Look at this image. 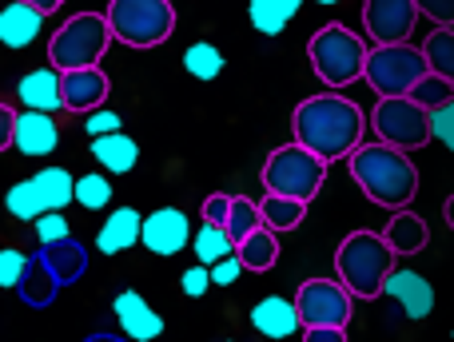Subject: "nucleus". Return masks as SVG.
<instances>
[{
	"instance_id": "obj_1",
	"label": "nucleus",
	"mask_w": 454,
	"mask_h": 342,
	"mask_svg": "<svg viewBox=\"0 0 454 342\" xmlns=\"http://www.w3.org/2000/svg\"><path fill=\"white\" fill-rule=\"evenodd\" d=\"M291 132L295 144L311 148L319 159L335 164V159H351L363 148V132H367V116L355 100L339 92L307 96L291 116Z\"/></svg>"
},
{
	"instance_id": "obj_2",
	"label": "nucleus",
	"mask_w": 454,
	"mask_h": 342,
	"mask_svg": "<svg viewBox=\"0 0 454 342\" xmlns=\"http://www.w3.org/2000/svg\"><path fill=\"white\" fill-rule=\"evenodd\" d=\"M351 179L363 187L371 203L387 211H403L419 195V171L411 164V152H399L391 144H363L351 156Z\"/></svg>"
},
{
	"instance_id": "obj_3",
	"label": "nucleus",
	"mask_w": 454,
	"mask_h": 342,
	"mask_svg": "<svg viewBox=\"0 0 454 342\" xmlns=\"http://www.w3.org/2000/svg\"><path fill=\"white\" fill-rule=\"evenodd\" d=\"M395 247L379 231H351L335 251V275L351 287L355 299H383L395 271Z\"/></svg>"
},
{
	"instance_id": "obj_4",
	"label": "nucleus",
	"mask_w": 454,
	"mask_h": 342,
	"mask_svg": "<svg viewBox=\"0 0 454 342\" xmlns=\"http://www.w3.org/2000/svg\"><path fill=\"white\" fill-rule=\"evenodd\" d=\"M307 60H311L315 76L339 92V88L367 76L371 48L363 44V36H355L347 24H323V28L307 40Z\"/></svg>"
},
{
	"instance_id": "obj_5",
	"label": "nucleus",
	"mask_w": 454,
	"mask_h": 342,
	"mask_svg": "<svg viewBox=\"0 0 454 342\" xmlns=\"http://www.w3.org/2000/svg\"><path fill=\"white\" fill-rule=\"evenodd\" d=\"M112 24L104 12H76L52 32L48 40V64L60 72L100 68L104 52L112 48Z\"/></svg>"
},
{
	"instance_id": "obj_6",
	"label": "nucleus",
	"mask_w": 454,
	"mask_h": 342,
	"mask_svg": "<svg viewBox=\"0 0 454 342\" xmlns=\"http://www.w3.org/2000/svg\"><path fill=\"white\" fill-rule=\"evenodd\" d=\"M323 179H327V159H319L311 148H303V144H295V140L275 148L263 164L267 195H287V199L311 203L315 195H319Z\"/></svg>"
},
{
	"instance_id": "obj_7",
	"label": "nucleus",
	"mask_w": 454,
	"mask_h": 342,
	"mask_svg": "<svg viewBox=\"0 0 454 342\" xmlns=\"http://www.w3.org/2000/svg\"><path fill=\"white\" fill-rule=\"evenodd\" d=\"M112 36L128 48H156L176 32L172 0H108Z\"/></svg>"
},
{
	"instance_id": "obj_8",
	"label": "nucleus",
	"mask_w": 454,
	"mask_h": 342,
	"mask_svg": "<svg viewBox=\"0 0 454 342\" xmlns=\"http://www.w3.org/2000/svg\"><path fill=\"white\" fill-rule=\"evenodd\" d=\"M431 76V64H427V52L415 44H375L367 60V84L375 88L379 100L387 96H411L419 80Z\"/></svg>"
},
{
	"instance_id": "obj_9",
	"label": "nucleus",
	"mask_w": 454,
	"mask_h": 342,
	"mask_svg": "<svg viewBox=\"0 0 454 342\" xmlns=\"http://www.w3.org/2000/svg\"><path fill=\"white\" fill-rule=\"evenodd\" d=\"M371 128H375L379 140L399 152H419L434 140L431 112L419 108L411 96H387V100H379L375 112H371Z\"/></svg>"
},
{
	"instance_id": "obj_10",
	"label": "nucleus",
	"mask_w": 454,
	"mask_h": 342,
	"mask_svg": "<svg viewBox=\"0 0 454 342\" xmlns=\"http://www.w3.org/2000/svg\"><path fill=\"white\" fill-rule=\"evenodd\" d=\"M351 287L343 279H307L295 291L299 315H303V327H351Z\"/></svg>"
},
{
	"instance_id": "obj_11",
	"label": "nucleus",
	"mask_w": 454,
	"mask_h": 342,
	"mask_svg": "<svg viewBox=\"0 0 454 342\" xmlns=\"http://www.w3.org/2000/svg\"><path fill=\"white\" fill-rule=\"evenodd\" d=\"M419 16V0H363V28L375 44H407Z\"/></svg>"
},
{
	"instance_id": "obj_12",
	"label": "nucleus",
	"mask_w": 454,
	"mask_h": 342,
	"mask_svg": "<svg viewBox=\"0 0 454 342\" xmlns=\"http://www.w3.org/2000/svg\"><path fill=\"white\" fill-rule=\"evenodd\" d=\"M192 239H196V235H192V223L180 207H156L152 215H144V239L140 243L152 251V255L172 259V255H180Z\"/></svg>"
},
{
	"instance_id": "obj_13",
	"label": "nucleus",
	"mask_w": 454,
	"mask_h": 342,
	"mask_svg": "<svg viewBox=\"0 0 454 342\" xmlns=\"http://www.w3.org/2000/svg\"><path fill=\"white\" fill-rule=\"evenodd\" d=\"M383 299H395L411 323L431 319V311H434L431 279H423L419 271H407V267H395L391 271V279H387V287H383Z\"/></svg>"
},
{
	"instance_id": "obj_14",
	"label": "nucleus",
	"mask_w": 454,
	"mask_h": 342,
	"mask_svg": "<svg viewBox=\"0 0 454 342\" xmlns=\"http://www.w3.org/2000/svg\"><path fill=\"white\" fill-rule=\"evenodd\" d=\"M251 327L259 330L263 338L271 342H283L291 335H299L303 327V315H299V303L295 299H283V295H263L255 307H251Z\"/></svg>"
},
{
	"instance_id": "obj_15",
	"label": "nucleus",
	"mask_w": 454,
	"mask_h": 342,
	"mask_svg": "<svg viewBox=\"0 0 454 342\" xmlns=\"http://www.w3.org/2000/svg\"><path fill=\"white\" fill-rule=\"evenodd\" d=\"M64 72L60 68H32L20 76V84H16V100H20V108L28 112H64Z\"/></svg>"
},
{
	"instance_id": "obj_16",
	"label": "nucleus",
	"mask_w": 454,
	"mask_h": 342,
	"mask_svg": "<svg viewBox=\"0 0 454 342\" xmlns=\"http://www.w3.org/2000/svg\"><path fill=\"white\" fill-rule=\"evenodd\" d=\"M64 112H76V116H92L104 108L112 92V80L100 68H80V72H64Z\"/></svg>"
},
{
	"instance_id": "obj_17",
	"label": "nucleus",
	"mask_w": 454,
	"mask_h": 342,
	"mask_svg": "<svg viewBox=\"0 0 454 342\" xmlns=\"http://www.w3.org/2000/svg\"><path fill=\"white\" fill-rule=\"evenodd\" d=\"M112 315H116L120 330H124L132 342H152L164 335V319L144 303L140 291H120L116 303H112Z\"/></svg>"
},
{
	"instance_id": "obj_18",
	"label": "nucleus",
	"mask_w": 454,
	"mask_h": 342,
	"mask_svg": "<svg viewBox=\"0 0 454 342\" xmlns=\"http://www.w3.org/2000/svg\"><path fill=\"white\" fill-rule=\"evenodd\" d=\"M144 239V215L136 207H116L108 211L104 227L96 231V251L100 255H120V251H132Z\"/></svg>"
},
{
	"instance_id": "obj_19",
	"label": "nucleus",
	"mask_w": 454,
	"mask_h": 342,
	"mask_svg": "<svg viewBox=\"0 0 454 342\" xmlns=\"http://www.w3.org/2000/svg\"><path fill=\"white\" fill-rule=\"evenodd\" d=\"M56 144H60V132H56L52 116L48 112H20V120H16V144L12 148L20 152V156H48V152H56Z\"/></svg>"
},
{
	"instance_id": "obj_20",
	"label": "nucleus",
	"mask_w": 454,
	"mask_h": 342,
	"mask_svg": "<svg viewBox=\"0 0 454 342\" xmlns=\"http://www.w3.org/2000/svg\"><path fill=\"white\" fill-rule=\"evenodd\" d=\"M40 28H44V12H36V8L24 4V0H12V4L0 12V40H4L12 52L28 48L32 40L40 36Z\"/></svg>"
},
{
	"instance_id": "obj_21",
	"label": "nucleus",
	"mask_w": 454,
	"mask_h": 342,
	"mask_svg": "<svg viewBox=\"0 0 454 342\" xmlns=\"http://www.w3.org/2000/svg\"><path fill=\"white\" fill-rule=\"evenodd\" d=\"M383 235L395 247V255H419V251H427V243H431V227H427V219L415 215V211H407V207L395 211Z\"/></svg>"
},
{
	"instance_id": "obj_22",
	"label": "nucleus",
	"mask_w": 454,
	"mask_h": 342,
	"mask_svg": "<svg viewBox=\"0 0 454 342\" xmlns=\"http://www.w3.org/2000/svg\"><path fill=\"white\" fill-rule=\"evenodd\" d=\"M92 156H96V164H100L104 171H112V175H128V171L140 164V144H136L132 136H124V132L96 136Z\"/></svg>"
},
{
	"instance_id": "obj_23",
	"label": "nucleus",
	"mask_w": 454,
	"mask_h": 342,
	"mask_svg": "<svg viewBox=\"0 0 454 342\" xmlns=\"http://www.w3.org/2000/svg\"><path fill=\"white\" fill-rule=\"evenodd\" d=\"M32 187H36L44 211H64L68 203H76V179H72L68 167H44L32 175Z\"/></svg>"
},
{
	"instance_id": "obj_24",
	"label": "nucleus",
	"mask_w": 454,
	"mask_h": 342,
	"mask_svg": "<svg viewBox=\"0 0 454 342\" xmlns=\"http://www.w3.org/2000/svg\"><path fill=\"white\" fill-rule=\"evenodd\" d=\"M40 259H44V263L56 271V279H60V287H68V283H76L80 275H84V267H88V251L80 247L76 239L48 243V247H40Z\"/></svg>"
},
{
	"instance_id": "obj_25",
	"label": "nucleus",
	"mask_w": 454,
	"mask_h": 342,
	"mask_svg": "<svg viewBox=\"0 0 454 342\" xmlns=\"http://www.w3.org/2000/svg\"><path fill=\"white\" fill-rule=\"evenodd\" d=\"M299 8H303V0H251L247 16H251V24H255V32L279 36V32L299 16Z\"/></svg>"
},
{
	"instance_id": "obj_26",
	"label": "nucleus",
	"mask_w": 454,
	"mask_h": 342,
	"mask_svg": "<svg viewBox=\"0 0 454 342\" xmlns=\"http://www.w3.org/2000/svg\"><path fill=\"white\" fill-rule=\"evenodd\" d=\"M20 299L28 307H48L56 299V291H60V279H56V271L44 263V259H28V271H24V279H20Z\"/></svg>"
},
{
	"instance_id": "obj_27",
	"label": "nucleus",
	"mask_w": 454,
	"mask_h": 342,
	"mask_svg": "<svg viewBox=\"0 0 454 342\" xmlns=\"http://www.w3.org/2000/svg\"><path fill=\"white\" fill-rule=\"evenodd\" d=\"M259 211H263V227H271L275 235L295 231V227L307 219V203L287 199V195H263V199H259Z\"/></svg>"
},
{
	"instance_id": "obj_28",
	"label": "nucleus",
	"mask_w": 454,
	"mask_h": 342,
	"mask_svg": "<svg viewBox=\"0 0 454 342\" xmlns=\"http://www.w3.org/2000/svg\"><path fill=\"white\" fill-rule=\"evenodd\" d=\"M239 259L247 271L267 275L275 267V259H279V235H275L271 227H259L255 235H247V239L239 243Z\"/></svg>"
},
{
	"instance_id": "obj_29",
	"label": "nucleus",
	"mask_w": 454,
	"mask_h": 342,
	"mask_svg": "<svg viewBox=\"0 0 454 342\" xmlns=\"http://www.w3.org/2000/svg\"><path fill=\"white\" fill-rule=\"evenodd\" d=\"M192 247H196V263L215 267V263H220V259L235 255V251H239V243H235L231 235H227V227L200 223V231H196V239H192Z\"/></svg>"
},
{
	"instance_id": "obj_30",
	"label": "nucleus",
	"mask_w": 454,
	"mask_h": 342,
	"mask_svg": "<svg viewBox=\"0 0 454 342\" xmlns=\"http://www.w3.org/2000/svg\"><path fill=\"white\" fill-rule=\"evenodd\" d=\"M184 68H188V76L212 84L223 72V52L215 44H207V40H196V44H188V52H184Z\"/></svg>"
},
{
	"instance_id": "obj_31",
	"label": "nucleus",
	"mask_w": 454,
	"mask_h": 342,
	"mask_svg": "<svg viewBox=\"0 0 454 342\" xmlns=\"http://www.w3.org/2000/svg\"><path fill=\"white\" fill-rule=\"evenodd\" d=\"M423 52H427V64H431L434 76L454 84V28H434L431 36H427Z\"/></svg>"
},
{
	"instance_id": "obj_32",
	"label": "nucleus",
	"mask_w": 454,
	"mask_h": 342,
	"mask_svg": "<svg viewBox=\"0 0 454 342\" xmlns=\"http://www.w3.org/2000/svg\"><path fill=\"white\" fill-rule=\"evenodd\" d=\"M259 227H263V211H259V203H251L247 195H235L231 219H227V235H231L235 243H243L247 235H255Z\"/></svg>"
},
{
	"instance_id": "obj_33",
	"label": "nucleus",
	"mask_w": 454,
	"mask_h": 342,
	"mask_svg": "<svg viewBox=\"0 0 454 342\" xmlns=\"http://www.w3.org/2000/svg\"><path fill=\"white\" fill-rule=\"evenodd\" d=\"M8 211H12L20 223H36L40 215H48L40 195H36V187H32V179H20V183L8 187Z\"/></svg>"
},
{
	"instance_id": "obj_34",
	"label": "nucleus",
	"mask_w": 454,
	"mask_h": 342,
	"mask_svg": "<svg viewBox=\"0 0 454 342\" xmlns=\"http://www.w3.org/2000/svg\"><path fill=\"white\" fill-rule=\"evenodd\" d=\"M76 203L88 211H104L112 203V179L92 171V175H80L76 179Z\"/></svg>"
},
{
	"instance_id": "obj_35",
	"label": "nucleus",
	"mask_w": 454,
	"mask_h": 342,
	"mask_svg": "<svg viewBox=\"0 0 454 342\" xmlns=\"http://www.w3.org/2000/svg\"><path fill=\"white\" fill-rule=\"evenodd\" d=\"M411 100H415L419 108L434 112V108H442V104H450V100H454V84H450V80H442V76H434V72H431L427 80H419V84H415Z\"/></svg>"
},
{
	"instance_id": "obj_36",
	"label": "nucleus",
	"mask_w": 454,
	"mask_h": 342,
	"mask_svg": "<svg viewBox=\"0 0 454 342\" xmlns=\"http://www.w3.org/2000/svg\"><path fill=\"white\" fill-rule=\"evenodd\" d=\"M24 271H28V255L24 251H16V247H4L0 251V287H20V279H24Z\"/></svg>"
},
{
	"instance_id": "obj_37",
	"label": "nucleus",
	"mask_w": 454,
	"mask_h": 342,
	"mask_svg": "<svg viewBox=\"0 0 454 342\" xmlns=\"http://www.w3.org/2000/svg\"><path fill=\"white\" fill-rule=\"evenodd\" d=\"M36 239H40V247L72 239V227H68V219H64V211H48V215L36 219Z\"/></svg>"
},
{
	"instance_id": "obj_38",
	"label": "nucleus",
	"mask_w": 454,
	"mask_h": 342,
	"mask_svg": "<svg viewBox=\"0 0 454 342\" xmlns=\"http://www.w3.org/2000/svg\"><path fill=\"white\" fill-rule=\"evenodd\" d=\"M212 287H215L212 267H204V263H200V267H188V271L180 275V291H184L188 299H204Z\"/></svg>"
},
{
	"instance_id": "obj_39",
	"label": "nucleus",
	"mask_w": 454,
	"mask_h": 342,
	"mask_svg": "<svg viewBox=\"0 0 454 342\" xmlns=\"http://www.w3.org/2000/svg\"><path fill=\"white\" fill-rule=\"evenodd\" d=\"M431 136L442 144L447 152H454V100L431 112Z\"/></svg>"
},
{
	"instance_id": "obj_40",
	"label": "nucleus",
	"mask_w": 454,
	"mask_h": 342,
	"mask_svg": "<svg viewBox=\"0 0 454 342\" xmlns=\"http://www.w3.org/2000/svg\"><path fill=\"white\" fill-rule=\"evenodd\" d=\"M231 199H235V195H223V191L207 195V199H204V207H200V215H204V223L227 227V219H231Z\"/></svg>"
},
{
	"instance_id": "obj_41",
	"label": "nucleus",
	"mask_w": 454,
	"mask_h": 342,
	"mask_svg": "<svg viewBox=\"0 0 454 342\" xmlns=\"http://www.w3.org/2000/svg\"><path fill=\"white\" fill-rule=\"evenodd\" d=\"M84 132L92 136H116L120 132V112H108V108H100V112H92V116H84Z\"/></svg>"
},
{
	"instance_id": "obj_42",
	"label": "nucleus",
	"mask_w": 454,
	"mask_h": 342,
	"mask_svg": "<svg viewBox=\"0 0 454 342\" xmlns=\"http://www.w3.org/2000/svg\"><path fill=\"white\" fill-rule=\"evenodd\" d=\"M243 271H247V267H243L239 251H235V255H227V259H220V263L212 267V279H215V287H231V283H239Z\"/></svg>"
},
{
	"instance_id": "obj_43",
	"label": "nucleus",
	"mask_w": 454,
	"mask_h": 342,
	"mask_svg": "<svg viewBox=\"0 0 454 342\" xmlns=\"http://www.w3.org/2000/svg\"><path fill=\"white\" fill-rule=\"evenodd\" d=\"M419 12L431 16L434 28H454V0H419Z\"/></svg>"
},
{
	"instance_id": "obj_44",
	"label": "nucleus",
	"mask_w": 454,
	"mask_h": 342,
	"mask_svg": "<svg viewBox=\"0 0 454 342\" xmlns=\"http://www.w3.org/2000/svg\"><path fill=\"white\" fill-rule=\"evenodd\" d=\"M16 120H20V112L12 104H0V148H12L16 144Z\"/></svg>"
},
{
	"instance_id": "obj_45",
	"label": "nucleus",
	"mask_w": 454,
	"mask_h": 342,
	"mask_svg": "<svg viewBox=\"0 0 454 342\" xmlns=\"http://www.w3.org/2000/svg\"><path fill=\"white\" fill-rule=\"evenodd\" d=\"M303 342H347V327H307Z\"/></svg>"
},
{
	"instance_id": "obj_46",
	"label": "nucleus",
	"mask_w": 454,
	"mask_h": 342,
	"mask_svg": "<svg viewBox=\"0 0 454 342\" xmlns=\"http://www.w3.org/2000/svg\"><path fill=\"white\" fill-rule=\"evenodd\" d=\"M24 4H32V8H36V12L52 16V12H60V4H64V0H24Z\"/></svg>"
},
{
	"instance_id": "obj_47",
	"label": "nucleus",
	"mask_w": 454,
	"mask_h": 342,
	"mask_svg": "<svg viewBox=\"0 0 454 342\" xmlns=\"http://www.w3.org/2000/svg\"><path fill=\"white\" fill-rule=\"evenodd\" d=\"M442 219H447V227L454 231V191L447 195V203H442Z\"/></svg>"
},
{
	"instance_id": "obj_48",
	"label": "nucleus",
	"mask_w": 454,
	"mask_h": 342,
	"mask_svg": "<svg viewBox=\"0 0 454 342\" xmlns=\"http://www.w3.org/2000/svg\"><path fill=\"white\" fill-rule=\"evenodd\" d=\"M84 342H132L128 335H92V338H84Z\"/></svg>"
},
{
	"instance_id": "obj_49",
	"label": "nucleus",
	"mask_w": 454,
	"mask_h": 342,
	"mask_svg": "<svg viewBox=\"0 0 454 342\" xmlns=\"http://www.w3.org/2000/svg\"><path fill=\"white\" fill-rule=\"evenodd\" d=\"M315 4H339V0H315Z\"/></svg>"
},
{
	"instance_id": "obj_50",
	"label": "nucleus",
	"mask_w": 454,
	"mask_h": 342,
	"mask_svg": "<svg viewBox=\"0 0 454 342\" xmlns=\"http://www.w3.org/2000/svg\"><path fill=\"white\" fill-rule=\"evenodd\" d=\"M227 342H231V338H227Z\"/></svg>"
}]
</instances>
